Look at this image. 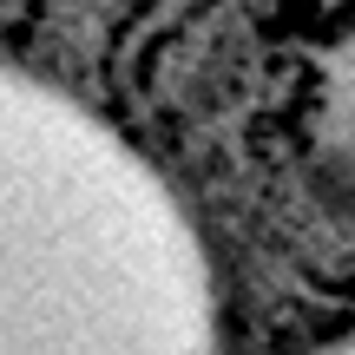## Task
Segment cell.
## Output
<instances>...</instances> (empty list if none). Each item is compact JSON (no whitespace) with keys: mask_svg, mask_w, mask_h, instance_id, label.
<instances>
[{"mask_svg":"<svg viewBox=\"0 0 355 355\" xmlns=\"http://www.w3.org/2000/svg\"><path fill=\"white\" fill-rule=\"evenodd\" d=\"M0 355H224L217 263L112 119L0 66Z\"/></svg>","mask_w":355,"mask_h":355,"instance_id":"1","label":"cell"},{"mask_svg":"<svg viewBox=\"0 0 355 355\" xmlns=\"http://www.w3.org/2000/svg\"><path fill=\"white\" fill-rule=\"evenodd\" d=\"M316 355H355V329H343V336H329V343H322Z\"/></svg>","mask_w":355,"mask_h":355,"instance_id":"2","label":"cell"}]
</instances>
